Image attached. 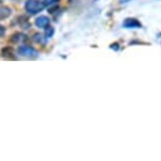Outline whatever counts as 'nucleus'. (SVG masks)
<instances>
[{"label":"nucleus","instance_id":"1","mask_svg":"<svg viewBox=\"0 0 161 161\" xmlns=\"http://www.w3.org/2000/svg\"><path fill=\"white\" fill-rule=\"evenodd\" d=\"M43 9H44V4L38 0H27L25 2V11L31 15L38 14Z\"/></svg>","mask_w":161,"mask_h":161},{"label":"nucleus","instance_id":"2","mask_svg":"<svg viewBox=\"0 0 161 161\" xmlns=\"http://www.w3.org/2000/svg\"><path fill=\"white\" fill-rule=\"evenodd\" d=\"M18 54L20 56H23V57H27V58H35L38 57V51L35 50L34 48L30 46H21L18 48Z\"/></svg>","mask_w":161,"mask_h":161},{"label":"nucleus","instance_id":"3","mask_svg":"<svg viewBox=\"0 0 161 161\" xmlns=\"http://www.w3.org/2000/svg\"><path fill=\"white\" fill-rule=\"evenodd\" d=\"M35 24L38 27H46L50 24V19L46 16H39L35 20Z\"/></svg>","mask_w":161,"mask_h":161},{"label":"nucleus","instance_id":"4","mask_svg":"<svg viewBox=\"0 0 161 161\" xmlns=\"http://www.w3.org/2000/svg\"><path fill=\"white\" fill-rule=\"evenodd\" d=\"M12 14V10L7 6H0V20L7 18Z\"/></svg>","mask_w":161,"mask_h":161},{"label":"nucleus","instance_id":"5","mask_svg":"<svg viewBox=\"0 0 161 161\" xmlns=\"http://www.w3.org/2000/svg\"><path fill=\"white\" fill-rule=\"evenodd\" d=\"M27 38L25 35H23V34L21 33H17L15 34L14 36H12V41H14V42H20V41H25Z\"/></svg>","mask_w":161,"mask_h":161},{"label":"nucleus","instance_id":"6","mask_svg":"<svg viewBox=\"0 0 161 161\" xmlns=\"http://www.w3.org/2000/svg\"><path fill=\"white\" fill-rule=\"evenodd\" d=\"M53 35H54V29H53V27L49 26L48 29H46V37L51 38Z\"/></svg>","mask_w":161,"mask_h":161},{"label":"nucleus","instance_id":"7","mask_svg":"<svg viewBox=\"0 0 161 161\" xmlns=\"http://www.w3.org/2000/svg\"><path fill=\"white\" fill-rule=\"evenodd\" d=\"M42 39L43 37L40 35V34H36L35 36H34V40L36 41V42H42Z\"/></svg>","mask_w":161,"mask_h":161},{"label":"nucleus","instance_id":"8","mask_svg":"<svg viewBox=\"0 0 161 161\" xmlns=\"http://www.w3.org/2000/svg\"><path fill=\"white\" fill-rule=\"evenodd\" d=\"M58 0H44V5H51L57 2Z\"/></svg>","mask_w":161,"mask_h":161},{"label":"nucleus","instance_id":"9","mask_svg":"<svg viewBox=\"0 0 161 161\" xmlns=\"http://www.w3.org/2000/svg\"><path fill=\"white\" fill-rule=\"evenodd\" d=\"M4 33H5V27L0 24V37H2L4 35Z\"/></svg>","mask_w":161,"mask_h":161}]
</instances>
